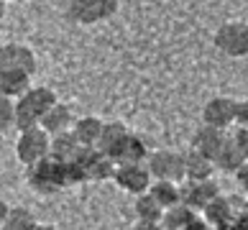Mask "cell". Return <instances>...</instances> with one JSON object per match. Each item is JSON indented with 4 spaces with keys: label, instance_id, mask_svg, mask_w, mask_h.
I'll return each instance as SVG.
<instances>
[{
    "label": "cell",
    "instance_id": "1",
    "mask_svg": "<svg viewBox=\"0 0 248 230\" xmlns=\"http://www.w3.org/2000/svg\"><path fill=\"white\" fill-rule=\"evenodd\" d=\"M57 105V95L49 87H31L23 97L16 100V128L31 131L41 125V118Z\"/></svg>",
    "mask_w": 248,
    "mask_h": 230
},
{
    "label": "cell",
    "instance_id": "2",
    "mask_svg": "<svg viewBox=\"0 0 248 230\" xmlns=\"http://www.w3.org/2000/svg\"><path fill=\"white\" fill-rule=\"evenodd\" d=\"M29 184H31V189L39 192V195H54V192L69 187L67 174H64V161L54 159L49 153L46 159L31 164L29 167Z\"/></svg>",
    "mask_w": 248,
    "mask_h": 230
},
{
    "label": "cell",
    "instance_id": "3",
    "mask_svg": "<svg viewBox=\"0 0 248 230\" xmlns=\"http://www.w3.org/2000/svg\"><path fill=\"white\" fill-rule=\"evenodd\" d=\"M49 153H51V136L41 125L31 128V131H21V136L16 141V156L21 164L31 167V164L46 159Z\"/></svg>",
    "mask_w": 248,
    "mask_h": 230
},
{
    "label": "cell",
    "instance_id": "4",
    "mask_svg": "<svg viewBox=\"0 0 248 230\" xmlns=\"http://www.w3.org/2000/svg\"><path fill=\"white\" fill-rule=\"evenodd\" d=\"M215 46L228 57H248V23L231 21L215 33Z\"/></svg>",
    "mask_w": 248,
    "mask_h": 230
},
{
    "label": "cell",
    "instance_id": "5",
    "mask_svg": "<svg viewBox=\"0 0 248 230\" xmlns=\"http://www.w3.org/2000/svg\"><path fill=\"white\" fill-rule=\"evenodd\" d=\"M149 171L154 179L182 182L185 179V153H177V151L149 153Z\"/></svg>",
    "mask_w": 248,
    "mask_h": 230
},
{
    "label": "cell",
    "instance_id": "6",
    "mask_svg": "<svg viewBox=\"0 0 248 230\" xmlns=\"http://www.w3.org/2000/svg\"><path fill=\"white\" fill-rule=\"evenodd\" d=\"M118 11V0H72L69 18L77 23H97Z\"/></svg>",
    "mask_w": 248,
    "mask_h": 230
},
{
    "label": "cell",
    "instance_id": "7",
    "mask_svg": "<svg viewBox=\"0 0 248 230\" xmlns=\"http://www.w3.org/2000/svg\"><path fill=\"white\" fill-rule=\"evenodd\" d=\"M113 179L118 182V187L125 189V192H131V195H146L151 187V171L149 167H143V164H121V167H115V174H113Z\"/></svg>",
    "mask_w": 248,
    "mask_h": 230
},
{
    "label": "cell",
    "instance_id": "8",
    "mask_svg": "<svg viewBox=\"0 0 248 230\" xmlns=\"http://www.w3.org/2000/svg\"><path fill=\"white\" fill-rule=\"evenodd\" d=\"M26 72V75H33L36 72V57L29 46L23 44H3L0 46V72Z\"/></svg>",
    "mask_w": 248,
    "mask_h": 230
},
{
    "label": "cell",
    "instance_id": "9",
    "mask_svg": "<svg viewBox=\"0 0 248 230\" xmlns=\"http://www.w3.org/2000/svg\"><path fill=\"white\" fill-rule=\"evenodd\" d=\"M220 195L217 184L213 179H202V182H187L185 187H182V202H185L187 207H192L195 213L200 210H205L210 202Z\"/></svg>",
    "mask_w": 248,
    "mask_h": 230
},
{
    "label": "cell",
    "instance_id": "10",
    "mask_svg": "<svg viewBox=\"0 0 248 230\" xmlns=\"http://www.w3.org/2000/svg\"><path fill=\"white\" fill-rule=\"evenodd\" d=\"M202 121H205V125L225 131L228 125L235 123V103L231 97H213L202 110Z\"/></svg>",
    "mask_w": 248,
    "mask_h": 230
},
{
    "label": "cell",
    "instance_id": "11",
    "mask_svg": "<svg viewBox=\"0 0 248 230\" xmlns=\"http://www.w3.org/2000/svg\"><path fill=\"white\" fill-rule=\"evenodd\" d=\"M108 156L118 164V167H121V164H143V159H149V149H146V143L139 136L125 133L123 141L118 143Z\"/></svg>",
    "mask_w": 248,
    "mask_h": 230
},
{
    "label": "cell",
    "instance_id": "12",
    "mask_svg": "<svg viewBox=\"0 0 248 230\" xmlns=\"http://www.w3.org/2000/svg\"><path fill=\"white\" fill-rule=\"evenodd\" d=\"M228 136L220 131V128H213V125H202L200 131L195 133V138H192V149L200 151L202 156H210V159L215 161V156L220 153V149L225 146Z\"/></svg>",
    "mask_w": 248,
    "mask_h": 230
},
{
    "label": "cell",
    "instance_id": "13",
    "mask_svg": "<svg viewBox=\"0 0 248 230\" xmlns=\"http://www.w3.org/2000/svg\"><path fill=\"white\" fill-rule=\"evenodd\" d=\"M215 161L210 156H202L200 151L192 149L189 153H185V179L189 182H202V179H213L215 171Z\"/></svg>",
    "mask_w": 248,
    "mask_h": 230
},
{
    "label": "cell",
    "instance_id": "14",
    "mask_svg": "<svg viewBox=\"0 0 248 230\" xmlns=\"http://www.w3.org/2000/svg\"><path fill=\"white\" fill-rule=\"evenodd\" d=\"M72 125H75V115H72V110H69L67 105H62V103H57L46 115L41 118V128H44L49 136L72 131Z\"/></svg>",
    "mask_w": 248,
    "mask_h": 230
},
{
    "label": "cell",
    "instance_id": "15",
    "mask_svg": "<svg viewBox=\"0 0 248 230\" xmlns=\"http://www.w3.org/2000/svg\"><path fill=\"white\" fill-rule=\"evenodd\" d=\"M202 215H205L207 223L213 225V228H217V230H225V228L235 220V217H233V205H231V199H228V197H220V195H217L213 202H210L205 210H202Z\"/></svg>",
    "mask_w": 248,
    "mask_h": 230
},
{
    "label": "cell",
    "instance_id": "16",
    "mask_svg": "<svg viewBox=\"0 0 248 230\" xmlns=\"http://www.w3.org/2000/svg\"><path fill=\"white\" fill-rule=\"evenodd\" d=\"M31 90V75L26 72H18V69H11V72H0V92L5 97H23L26 92Z\"/></svg>",
    "mask_w": 248,
    "mask_h": 230
},
{
    "label": "cell",
    "instance_id": "17",
    "mask_svg": "<svg viewBox=\"0 0 248 230\" xmlns=\"http://www.w3.org/2000/svg\"><path fill=\"white\" fill-rule=\"evenodd\" d=\"M103 121L95 115H85V118H77L75 125H72V133L77 136L79 146H97L100 141V133H103Z\"/></svg>",
    "mask_w": 248,
    "mask_h": 230
},
{
    "label": "cell",
    "instance_id": "18",
    "mask_svg": "<svg viewBox=\"0 0 248 230\" xmlns=\"http://www.w3.org/2000/svg\"><path fill=\"white\" fill-rule=\"evenodd\" d=\"M149 192L156 197V202L164 207V210H169L174 205H179L182 202V187L177 182H167V179H154L151 182V187Z\"/></svg>",
    "mask_w": 248,
    "mask_h": 230
},
{
    "label": "cell",
    "instance_id": "19",
    "mask_svg": "<svg viewBox=\"0 0 248 230\" xmlns=\"http://www.w3.org/2000/svg\"><path fill=\"white\" fill-rule=\"evenodd\" d=\"M79 149H82V146H79L77 136L72 133V131H64V133L51 136V156H54V159L72 161L79 153Z\"/></svg>",
    "mask_w": 248,
    "mask_h": 230
},
{
    "label": "cell",
    "instance_id": "20",
    "mask_svg": "<svg viewBox=\"0 0 248 230\" xmlns=\"http://www.w3.org/2000/svg\"><path fill=\"white\" fill-rule=\"evenodd\" d=\"M246 164V156H243V151L238 149V143L233 141V136L225 141V146L220 149V153L215 156V167L217 169H223V171H231V174H235L238 169H241Z\"/></svg>",
    "mask_w": 248,
    "mask_h": 230
},
{
    "label": "cell",
    "instance_id": "21",
    "mask_svg": "<svg viewBox=\"0 0 248 230\" xmlns=\"http://www.w3.org/2000/svg\"><path fill=\"white\" fill-rule=\"evenodd\" d=\"M197 213L192 207H187L185 202L174 205L169 210H164V217H161V228H169V230H185L189 225V220L195 217Z\"/></svg>",
    "mask_w": 248,
    "mask_h": 230
},
{
    "label": "cell",
    "instance_id": "22",
    "mask_svg": "<svg viewBox=\"0 0 248 230\" xmlns=\"http://www.w3.org/2000/svg\"><path fill=\"white\" fill-rule=\"evenodd\" d=\"M136 215H139V220H146V223H161L164 207L156 202L151 192H146V195L136 197Z\"/></svg>",
    "mask_w": 248,
    "mask_h": 230
},
{
    "label": "cell",
    "instance_id": "23",
    "mask_svg": "<svg viewBox=\"0 0 248 230\" xmlns=\"http://www.w3.org/2000/svg\"><path fill=\"white\" fill-rule=\"evenodd\" d=\"M125 133L128 131H125L123 123H105L103 125V133H100V141H97V149L103 151V153H110L118 143L123 141Z\"/></svg>",
    "mask_w": 248,
    "mask_h": 230
},
{
    "label": "cell",
    "instance_id": "24",
    "mask_svg": "<svg viewBox=\"0 0 248 230\" xmlns=\"http://www.w3.org/2000/svg\"><path fill=\"white\" fill-rule=\"evenodd\" d=\"M36 217L31 210H26V207H11V215H8L5 220V230H36Z\"/></svg>",
    "mask_w": 248,
    "mask_h": 230
},
{
    "label": "cell",
    "instance_id": "25",
    "mask_svg": "<svg viewBox=\"0 0 248 230\" xmlns=\"http://www.w3.org/2000/svg\"><path fill=\"white\" fill-rule=\"evenodd\" d=\"M16 125V103L11 97H3L0 100V133L11 131Z\"/></svg>",
    "mask_w": 248,
    "mask_h": 230
},
{
    "label": "cell",
    "instance_id": "26",
    "mask_svg": "<svg viewBox=\"0 0 248 230\" xmlns=\"http://www.w3.org/2000/svg\"><path fill=\"white\" fill-rule=\"evenodd\" d=\"M235 123L241 128H248V100L235 103Z\"/></svg>",
    "mask_w": 248,
    "mask_h": 230
},
{
    "label": "cell",
    "instance_id": "27",
    "mask_svg": "<svg viewBox=\"0 0 248 230\" xmlns=\"http://www.w3.org/2000/svg\"><path fill=\"white\" fill-rule=\"evenodd\" d=\"M233 141L238 143V149L243 151L246 161H248V128H238V133L233 136Z\"/></svg>",
    "mask_w": 248,
    "mask_h": 230
},
{
    "label": "cell",
    "instance_id": "28",
    "mask_svg": "<svg viewBox=\"0 0 248 230\" xmlns=\"http://www.w3.org/2000/svg\"><path fill=\"white\" fill-rule=\"evenodd\" d=\"M185 230H213V225H210L205 217H197V215H195V217L189 220V225H187Z\"/></svg>",
    "mask_w": 248,
    "mask_h": 230
},
{
    "label": "cell",
    "instance_id": "29",
    "mask_svg": "<svg viewBox=\"0 0 248 230\" xmlns=\"http://www.w3.org/2000/svg\"><path fill=\"white\" fill-rule=\"evenodd\" d=\"M235 179H238V184H241V187H243V189L248 192V161H246L243 167L235 171Z\"/></svg>",
    "mask_w": 248,
    "mask_h": 230
},
{
    "label": "cell",
    "instance_id": "30",
    "mask_svg": "<svg viewBox=\"0 0 248 230\" xmlns=\"http://www.w3.org/2000/svg\"><path fill=\"white\" fill-rule=\"evenodd\" d=\"M133 230H161V223H146V220H139L133 225Z\"/></svg>",
    "mask_w": 248,
    "mask_h": 230
},
{
    "label": "cell",
    "instance_id": "31",
    "mask_svg": "<svg viewBox=\"0 0 248 230\" xmlns=\"http://www.w3.org/2000/svg\"><path fill=\"white\" fill-rule=\"evenodd\" d=\"M8 215H11V207H8V202H3V199H0V225H5Z\"/></svg>",
    "mask_w": 248,
    "mask_h": 230
},
{
    "label": "cell",
    "instance_id": "32",
    "mask_svg": "<svg viewBox=\"0 0 248 230\" xmlns=\"http://www.w3.org/2000/svg\"><path fill=\"white\" fill-rule=\"evenodd\" d=\"M36 230H57V228H51V225H36Z\"/></svg>",
    "mask_w": 248,
    "mask_h": 230
},
{
    "label": "cell",
    "instance_id": "33",
    "mask_svg": "<svg viewBox=\"0 0 248 230\" xmlns=\"http://www.w3.org/2000/svg\"><path fill=\"white\" fill-rule=\"evenodd\" d=\"M0 18H3V5H0Z\"/></svg>",
    "mask_w": 248,
    "mask_h": 230
},
{
    "label": "cell",
    "instance_id": "34",
    "mask_svg": "<svg viewBox=\"0 0 248 230\" xmlns=\"http://www.w3.org/2000/svg\"><path fill=\"white\" fill-rule=\"evenodd\" d=\"M3 97H5V95H3V92H0V100H3Z\"/></svg>",
    "mask_w": 248,
    "mask_h": 230
},
{
    "label": "cell",
    "instance_id": "35",
    "mask_svg": "<svg viewBox=\"0 0 248 230\" xmlns=\"http://www.w3.org/2000/svg\"><path fill=\"white\" fill-rule=\"evenodd\" d=\"M0 230H5V228H3V225H0Z\"/></svg>",
    "mask_w": 248,
    "mask_h": 230
},
{
    "label": "cell",
    "instance_id": "36",
    "mask_svg": "<svg viewBox=\"0 0 248 230\" xmlns=\"http://www.w3.org/2000/svg\"><path fill=\"white\" fill-rule=\"evenodd\" d=\"M161 230H169V228H161Z\"/></svg>",
    "mask_w": 248,
    "mask_h": 230
},
{
    "label": "cell",
    "instance_id": "37",
    "mask_svg": "<svg viewBox=\"0 0 248 230\" xmlns=\"http://www.w3.org/2000/svg\"><path fill=\"white\" fill-rule=\"evenodd\" d=\"M0 46H3V44H0Z\"/></svg>",
    "mask_w": 248,
    "mask_h": 230
},
{
    "label": "cell",
    "instance_id": "38",
    "mask_svg": "<svg viewBox=\"0 0 248 230\" xmlns=\"http://www.w3.org/2000/svg\"><path fill=\"white\" fill-rule=\"evenodd\" d=\"M246 207H248V205H246Z\"/></svg>",
    "mask_w": 248,
    "mask_h": 230
}]
</instances>
